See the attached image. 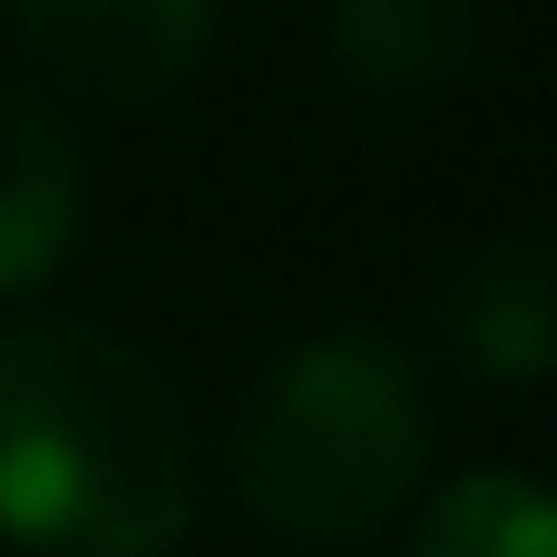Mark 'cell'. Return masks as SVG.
<instances>
[{
    "label": "cell",
    "mask_w": 557,
    "mask_h": 557,
    "mask_svg": "<svg viewBox=\"0 0 557 557\" xmlns=\"http://www.w3.org/2000/svg\"><path fill=\"white\" fill-rule=\"evenodd\" d=\"M196 421L108 323L0 333V539L29 557H176L196 529Z\"/></svg>",
    "instance_id": "cell-1"
},
{
    "label": "cell",
    "mask_w": 557,
    "mask_h": 557,
    "mask_svg": "<svg viewBox=\"0 0 557 557\" xmlns=\"http://www.w3.org/2000/svg\"><path fill=\"white\" fill-rule=\"evenodd\" d=\"M235 499L284 548H362L382 539L431 470V392L392 333H304L284 343L225 441Z\"/></svg>",
    "instance_id": "cell-2"
},
{
    "label": "cell",
    "mask_w": 557,
    "mask_h": 557,
    "mask_svg": "<svg viewBox=\"0 0 557 557\" xmlns=\"http://www.w3.org/2000/svg\"><path fill=\"white\" fill-rule=\"evenodd\" d=\"M0 10L20 59L88 108L176 98L215 49V0H0Z\"/></svg>",
    "instance_id": "cell-3"
},
{
    "label": "cell",
    "mask_w": 557,
    "mask_h": 557,
    "mask_svg": "<svg viewBox=\"0 0 557 557\" xmlns=\"http://www.w3.org/2000/svg\"><path fill=\"white\" fill-rule=\"evenodd\" d=\"M88 225V157L69 117L29 88H0V304L39 294Z\"/></svg>",
    "instance_id": "cell-4"
},
{
    "label": "cell",
    "mask_w": 557,
    "mask_h": 557,
    "mask_svg": "<svg viewBox=\"0 0 557 557\" xmlns=\"http://www.w3.org/2000/svg\"><path fill=\"white\" fill-rule=\"evenodd\" d=\"M441 333H450L460 372H480L499 392L548 382V362H557V264H548V245L539 235L480 245L450 274V294H441Z\"/></svg>",
    "instance_id": "cell-5"
},
{
    "label": "cell",
    "mask_w": 557,
    "mask_h": 557,
    "mask_svg": "<svg viewBox=\"0 0 557 557\" xmlns=\"http://www.w3.org/2000/svg\"><path fill=\"white\" fill-rule=\"evenodd\" d=\"M333 69L382 98H431L480 59V0H333Z\"/></svg>",
    "instance_id": "cell-6"
},
{
    "label": "cell",
    "mask_w": 557,
    "mask_h": 557,
    "mask_svg": "<svg viewBox=\"0 0 557 557\" xmlns=\"http://www.w3.org/2000/svg\"><path fill=\"white\" fill-rule=\"evenodd\" d=\"M411 557H557V509L529 470H460L441 499H421Z\"/></svg>",
    "instance_id": "cell-7"
}]
</instances>
